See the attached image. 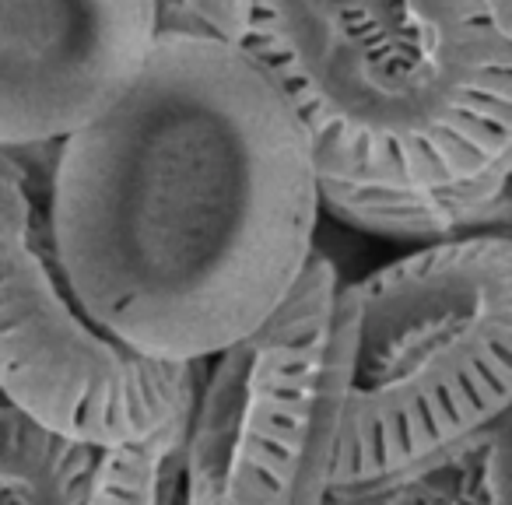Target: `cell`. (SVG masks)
<instances>
[{
  "label": "cell",
  "instance_id": "obj_1",
  "mask_svg": "<svg viewBox=\"0 0 512 505\" xmlns=\"http://www.w3.org/2000/svg\"><path fill=\"white\" fill-rule=\"evenodd\" d=\"M320 169L242 46L158 36L109 109L53 148L46 218L74 295L141 355L204 362L316 253Z\"/></svg>",
  "mask_w": 512,
  "mask_h": 505
},
{
  "label": "cell",
  "instance_id": "obj_2",
  "mask_svg": "<svg viewBox=\"0 0 512 505\" xmlns=\"http://www.w3.org/2000/svg\"><path fill=\"white\" fill-rule=\"evenodd\" d=\"M239 46L320 179L432 190L512 148V39L488 0H253Z\"/></svg>",
  "mask_w": 512,
  "mask_h": 505
},
{
  "label": "cell",
  "instance_id": "obj_3",
  "mask_svg": "<svg viewBox=\"0 0 512 505\" xmlns=\"http://www.w3.org/2000/svg\"><path fill=\"white\" fill-rule=\"evenodd\" d=\"M348 390L334 484L411 467L512 411V239L414 246L337 295Z\"/></svg>",
  "mask_w": 512,
  "mask_h": 505
},
{
  "label": "cell",
  "instance_id": "obj_4",
  "mask_svg": "<svg viewBox=\"0 0 512 505\" xmlns=\"http://www.w3.org/2000/svg\"><path fill=\"white\" fill-rule=\"evenodd\" d=\"M341 285L316 249L260 327L204 358L186 414V505H323L348 390Z\"/></svg>",
  "mask_w": 512,
  "mask_h": 505
},
{
  "label": "cell",
  "instance_id": "obj_5",
  "mask_svg": "<svg viewBox=\"0 0 512 505\" xmlns=\"http://www.w3.org/2000/svg\"><path fill=\"white\" fill-rule=\"evenodd\" d=\"M200 365L141 355L88 316L29 165L0 151V400L71 442L120 446L190 407Z\"/></svg>",
  "mask_w": 512,
  "mask_h": 505
},
{
  "label": "cell",
  "instance_id": "obj_6",
  "mask_svg": "<svg viewBox=\"0 0 512 505\" xmlns=\"http://www.w3.org/2000/svg\"><path fill=\"white\" fill-rule=\"evenodd\" d=\"M151 0H0V151L57 148L137 78Z\"/></svg>",
  "mask_w": 512,
  "mask_h": 505
},
{
  "label": "cell",
  "instance_id": "obj_7",
  "mask_svg": "<svg viewBox=\"0 0 512 505\" xmlns=\"http://www.w3.org/2000/svg\"><path fill=\"white\" fill-rule=\"evenodd\" d=\"M320 204L341 225L407 246L495 235L512 239V148L484 172L432 190L320 179Z\"/></svg>",
  "mask_w": 512,
  "mask_h": 505
},
{
  "label": "cell",
  "instance_id": "obj_8",
  "mask_svg": "<svg viewBox=\"0 0 512 505\" xmlns=\"http://www.w3.org/2000/svg\"><path fill=\"white\" fill-rule=\"evenodd\" d=\"M323 505H512V411L411 467L330 484Z\"/></svg>",
  "mask_w": 512,
  "mask_h": 505
},
{
  "label": "cell",
  "instance_id": "obj_9",
  "mask_svg": "<svg viewBox=\"0 0 512 505\" xmlns=\"http://www.w3.org/2000/svg\"><path fill=\"white\" fill-rule=\"evenodd\" d=\"M95 453L0 404V505H81Z\"/></svg>",
  "mask_w": 512,
  "mask_h": 505
},
{
  "label": "cell",
  "instance_id": "obj_10",
  "mask_svg": "<svg viewBox=\"0 0 512 505\" xmlns=\"http://www.w3.org/2000/svg\"><path fill=\"white\" fill-rule=\"evenodd\" d=\"M186 414L148 439L99 446L81 505H169L183 484Z\"/></svg>",
  "mask_w": 512,
  "mask_h": 505
},
{
  "label": "cell",
  "instance_id": "obj_11",
  "mask_svg": "<svg viewBox=\"0 0 512 505\" xmlns=\"http://www.w3.org/2000/svg\"><path fill=\"white\" fill-rule=\"evenodd\" d=\"M158 36L218 39L239 46L253 0H151Z\"/></svg>",
  "mask_w": 512,
  "mask_h": 505
},
{
  "label": "cell",
  "instance_id": "obj_12",
  "mask_svg": "<svg viewBox=\"0 0 512 505\" xmlns=\"http://www.w3.org/2000/svg\"><path fill=\"white\" fill-rule=\"evenodd\" d=\"M491 11H495L498 25H502V32L512 39V0H488Z\"/></svg>",
  "mask_w": 512,
  "mask_h": 505
},
{
  "label": "cell",
  "instance_id": "obj_13",
  "mask_svg": "<svg viewBox=\"0 0 512 505\" xmlns=\"http://www.w3.org/2000/svg\"><path fill=\"white\" fill-rule=\"evenodd\" d=\"M0 404H4V400H0Z\"/></svg>",
  "mask_w": 512,
  "mask_h": 505
}]
</instances>
